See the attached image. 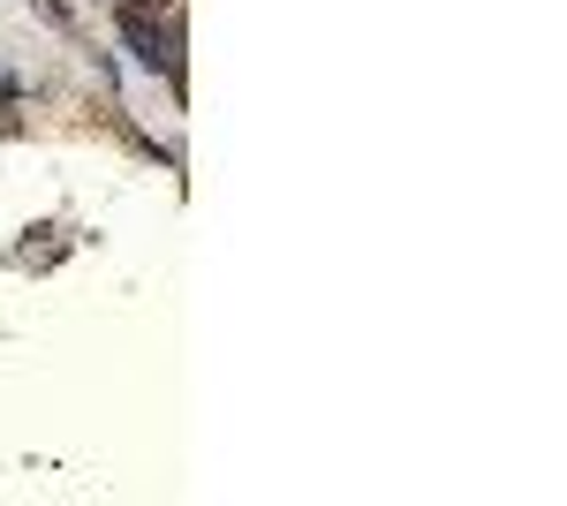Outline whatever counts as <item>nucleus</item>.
I'll return each instance as SVG.
<instances>
[{
  "label": "nucleus",
  "instance_id": "f257e3e1",
  "mask_svg": "<svg viewBox=\"0 0 567 506\" xmlns=\"http://www.w3.org/2000/svg\"><path fill=\"white\" fill-rule=\"evenodd\" d=\"M122 39H130V53L144 61V69H167V76H182L175 31H159V23H152V8H122Z\"/></svg>",
  "mask_w": 567,
  "mask_h": 506
}]
</instances>
